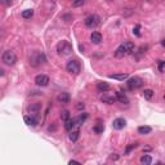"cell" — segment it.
Instances as JSON below:
<instances>
[{"mask_svg":"<svg viewBox=\"0 0 165 165\" xmlns=\"http://www.w3.org/2000/svg\"><path fill=\"white\" fill-rule=\"evenodd\" d=\"M1 61L6 66H13V64H16V62H17V56H16L14 52L5 50L1 56Z\"/></svg>","mask_w":165,"mask_h":165,"instance_id":"2","label":"cell"},{"mask_svg":"<svg viewBox=\"0 0 165 165\" xmlns=\"http://www.w3.org/2000/svg\"><path fill=\"white\" fill-rule=\"evenodd\" d=\"M143 97H144V99L150 101V99L154 97V90H152V89H144V92H143Z\"/></svg>","mask_w":165,"mask_h":165,"instance_id":"25","label":"cell"},{"mask_svg":"<svg viewBox=\"0 0 165 165\" xmlns=\"http://www.w3.org/2000/svg\"><path fill=\"white\" fill-rule=\"evenodd\" d=\"M97 88H98L99 92H107L110 89V84L106 81H99V83H97Z\"/></svg>","mask_w":165,"mask_h":165,"instance_id":"18","label":"cell"},{"mask_svg":"<svg viewBox=\"0 0 165 165\" xmlns=\"http://www.w3.org/2000/svg\"><path fill=\"white\" fill-rule=\"evenodd\" d=\"M61 119H62V121H66L70 119V111H67V110H63L62 112H61Z\"/></svg>","mask_w":165,"mask_h":165,"instance_id":"27","label":"cell"},{"mask_svg":"<svg viewBox=\"0 0 165 165\" xmlns=\"http://www.w3.org/2000/svg\"><path fill=\"white\" fill-rule=\"evenodd\" d=\"M151 132H152V129H151V127H147V125H143V127H140L138 128V133L140 134H150Z\"/></svg>","mask_w":165,"mask_h":165,"instance_id":"22","label":"cell"},{"mask_svg":"<svg viewBox=\"0 0 165 165\" xmlns=\"http://www.w3.org/2000/svg\"><path fill=\"white\" fill-rule=\"evenodd\" d=\"M116 97H118V101H119V102L124 103V105H128V103H129L128 97L125 96L123 92H118V93H116Z\"/></svg>","mask_w":165,"mask_h":165,"instance_id":"19","label":"cell"},{"mask_svg":"<svg viewBox=\"0 0 165 165\" xmlns=\"http://www.w3.org/2000/svg\"><path fill=\"white\" fill-rule=\"evenodd\" d=\"M75 125H77V124H76V119H69V120L64 121V129H66L67 132H71V130H72Z\"/></svg>","mask_w":165,"mask_h":165,"instance_id":"14","label":"cell"},{"mask_svg":"<svg viewBox=\"0 0 165 165\" xmlns=\"http://www.w3.org/2000/svg\"><path fill=\"white\" fill-rule=\"evenodd\" d=\"M45 61H47V58H45V54L43 53V52H35V53L30 57V64L34 67L39 66L40 63H44Z\"/></svg>","mask_w":165,"mask_h":165,"instance_id":"3","label":"cell"},{"mask_svg":"<svg viewBox=\"0 0 165 165\" xmlns=\"http://www.w3.org/2000/svg\"><path fill=\"white\" fill-rule=\"evenodd\" d=\"M164 102H165V96H164Z\"/></svg>","mask_w":165,"mask_h":165,"instance_id":"36","label":"cell"},{"mask_svg":"<svg viewBox=\"0 0 165 165\" xmlns=\"http://www.w3.org/2000/svg\"><path fill=\"white\" fill-rule=\"evenodd\" d=\"M133 34L137 35V36H140V25H137L135 27L133 28Z\"/></svg>","mask_w":165,"mask_h":165,"instance_id":"30","label":"cell"},{"mask_svg":"<svg viewBox=\"0 0 165 165\" xmlns=\"http://www.w3.org/2000/svg\"><path fill=\"white\" fill-rule=\"evenodd\" d=\"M23 120H25V123L28 125V127H36L38 125V119L35 118V115H32V116L26 115L23 118Z\"/></svg>","mask_w":165,"mask_h":165,"instance_id":"11","label":"cell"},{"mask_svg":"<svg viewBox=\"0 0 165 165\" xmlns=\"http://www.w3.org/2000/svg\"><path fill=\"white\" fill-rule=\"evenodd\" d=\"M90 40H92V43L93 44H101V41H102V35L99 34V32H92V35H90Z\"/></svg>","mask_w":165,"mask_h":165,"instance_id":"13","label":"cell"},{"mask_svg":"<svg viewBox=\"0 0 165 165\" xmlns=\"http://www.w3.org/2000/svg\"><path fill=\"white\" fill-rule=\"evenodd\" d=\"M76 107H77V110H83V108H84V103H81V102H80V103H77V106H76Z\"/></svg>","mask_w":165,"mask_h":165,"instance_id":"32","label":"cell"},{"mask_svg":"<svg viewBox=\"0 0 165 165\" xmlns=\"http://www.w3.org/2000/svg\"><path fill=\"white\" fill-rule=\"evenodd\" d=\"M127 84H128V88L130 90H135V89H140L141 86L143 85V80L138 76H134V77H132V79H129Z\"/></svg>","mask_w":165,"mask_h":165,"instance_id":"6","label":"cell"},{"mask_svg":"<svg viewBox=\"0 0 165 165\" xmlns=\"http://www.w3.org/2000/svg\"><path fill=\"white\" fill-rule=\"evenodd\" d=\"M69 137H70V141H71V142H76L77 140H79V137H80V132H79V130L71 132Z\"/></svg>","mask_w":165,"mask_h":165,"instance_id":"24","label":"cell"},{"mask_svg":"<svg viewBox=\"0 0 165 165\" xmlns=\"http://www.w3.org/2000/svg\"><path fill=\"white\" fill-rule=\"evenodd\" d=\"M32 16H34V11L32 9H26V11L22 12V17L25 19H30Z\"/></svg>","mask_w":165,"mask_h":165,"instance_id":"26","label":"cell"},{"mask_svg":"<svg viewBox=\"0 0 165 165\" xmlns=\"http://www.w3.org/2000/svg\"><path fill=\"white\" fill-rule=\"evenodd\" d=\"M161 45H163V47H165V39H164L163 41H161Z\"/></svg>","mask_w":165,"mask_h":165,"instance_id":"35","label":"cell"},{"mask_svg":"<svg viewBox=\"0 0 165 165\" xmlns=\"http://www.w3.org/2000/svg\"><path fill=\"white\" fill-rule=\"evenodd\" d=\"M164 67H165V62L164 61H159V70L164 71Z\"/></svg>","mask_w":165,"mask_h":165,"instance_id":"31","label":"cell"},{"mask_svg":"<svg viewBox=\"0 0 165 165\" xmlns=\"http://www.w3.org/2000/svg\"><path fill=\"white\" fill-rule=\"evenodd\" d=\"M66 70L67 72H70L71 75H79L80 72V63L76 59H71L66 64Z\"/></svg>","mask_w":165,"mask_h":165,"instance_id":"4","label":"cell"},{"mask_svg":"<svg viewBox=\"0 0 165 165\" xmlns=\"http://www.w3.org/2000/svg\"><path fill=\"white\" fill-rule=\"evenodd\" d=\"M40 110H41V105L40 103H31L30 106L27 107V111L30 112L31 115H38L39 112H40Z\"/></svg>","mask_w":165,"mask_h":165,"instance_id":"10","label":"cell"},{"mask_svg":"<svg viewBox=\"0 0 165 165\" xmlns=\"http://www.w3.org/2000/svg\"><path fill=\"white\" fill-rule=\"evenodd\" d=\"M110 79H115V80H119V81H124V80L129 79V75L128 74H114V75H110L108 76Z\"/></svg>","mask_w":165,"mask_h":165,"instance_id":"16","label":"cell"},{"mask_svg":"<svg viewBox=\"0 0 165 165\" xmlns=\"http://www.w3.org/2000/svg\"><path fill=\"white\" fill-rule=\"evenodd\" d=\"M35 83L38 86H47L49 84V77L47 75H38L35 77Z\"/></svg>","mask_w":165,"mask_h":165,"instance_id":"7","label":"cell"},{"mask_svg":"<svg viewBox=\"0 0 165 165\" xmlns=\"http://www.w3.org/2000/svg\"><path fill=\"white\" fill-rule=\"evenodd\" d=\"M84 4V0H75V1L72 3V6H80V5H83Z\"/></svg>","mask_w":165,"mask_h":165,"instance_id":"29","label":"cell"},{"mask_svg":"<svg viewBox=\"0 0 165 165\" xmlns=\"http://www.w3.org/2000/svg\"><path fill=\"white\" fill-rule=\"evenodd\" d=\"M3 3L5 5H12V0H3Z\"/></svg>","mask_w":165,"mask_h":165,"instance_id":"33","label":"cell"},{"mask_svg":"<svg viewBox=\"0 0 165 165\" xmlns=\"http://www.w3.org/2000/svg\"><path fill=\"white\" fill-rule=\"evenodd\" d=\"M137 146H138V143H137V142H135V143H132V144H129V146H128L127 148H125V154H129V152H130L132 150H134V148L137 147Z\"/></svg>","mask_w":165,"mask_h":165,"instance_id":"28","label":"cell"},{"mask_svg":"<svg viewBox=\"0 0 165 165\" xmlns=\"http://www.w3.org/2000/svg\"><path fill=\"white\" fill-rule=\"evenodd\" d=\"M140 161H141L142 164H146V165H148V164L152 163V157H151L150 155H142L141 159H140Z\"/></svg>","mask_w":165,"mask_h":165,"instance_id":"23","label":"cell"},{"mask_svg":"<svg viewBox=\"0 0 165 165\" xmlns=\"http://www.w3.org/2000/svg\"><path fill=\"white\" fill-rule=\"evenodd\" d=\"M118 159H119L118 154H112V156H111V160H118Z\"/></svg>","mask_w":165,"mask_h":165,"instance_id":"34","label":"cell"},{"mask_svg":"<svg viewBox=\"0 0 165 165\" xmlns=\"http://www.w3.org/2000/svg\"><path fill=\"white\" fill-rule=\"evenodd\" d=\"M123 45H124V48L127 49L128 54H130V53H133V52H134V44L132 43V41H124Z\"/></svg>","mask_w":165,"mask_h":165,"instance_id":"20","label":"cell"},{"mask_svg":"<svg viewBox=\"0 0 165 165\" xmlns=\"http://www.w3.org/2000/svg\"><path fill=\"white\" fill-rule=\"evenodd\" d=\"M86 119H88V114H86V112H83V114H80L76 118V124L77 125H83L84 121H85Z\"/></svg>","mask_w":165,"mask_h":165,"instance_id":"21","label":"cell"},{"mask_svg":"<svg viewBox=\"0 0 165 165\" xmlns=\"http://www.w3.org/2000/svg\"><path fill=\"white\" fill-rule=\"evenodd\" d=\"M71 52H72V45H71L70 41L62 40L57 44V53L61 54V56H69Z\"/></svg>","mask_w":165,"mask_h":165,"instance_id":"1","label":"cell"},{"mask_svg":"<svg viewBox=\"0 0 165 165\" xmlns=\"http://www.w3.org/2000/svg\"><path fill=\"white\" fill-rule=\"evenodd\" d=\"M58 102L61 103H69L70 102V94L67 92H63V93H59V96L57 97Z\"/></svg>","mask_w":165,"mask_h":165,"instance_id":"17","label":"cell"},{"mask_svg":"<svg viewBox=\"0 0 165 165\" xmlns=\"http://www.w3.org/2000/svg\"><path fill=\"white\" fill-rule=\"evenodd\" d=\"M125 125H127V121H125V119H123V118H118L112 121V128L116 129V130H120V129H123Z\"/></svg>","mask_w":165,"mask_h":165,"instance_id":"8","label":"cell"},{"mask_svg":"<svg viewBox=\"0 0 165 165\" xmlns=\"http://www.w3.org/2000/svg\"><path fill=\"white\" fill-rule=\"evenodd\" d=\"M99 22H101V18L97 14H90L85 18V26L89 28H96L99 25Z\"/></svg>","mask_w":165,"mask_h":165,"instance_id":"5","label":"cell"},{"mask_svg":"<svg viewBox=\"0 0 165 165\" xmlns=\"http://www.w3.org/2000/svg\"><path fill=\"white\" fill-rule=\"evenodd\" d=\"M118 101V97L116 96H110V94H102L101 96V102L107 103V105H112Z\"/></svg>","mask_w":165,"mask_h":165,"instance_id":"9","label":"cell"},{"mask_svg":"<svg viewBox=\"0 0 165 165\" xmlns=\"http://www.w3.org/2000/svg\"><path fill=\"white\" fill-rule=\"evenodd\" d=\"M127 54H128V53H127V49L124 48V45H123V44L118 48V49L115 50V57H116V58H123V57L127 56Z\"/></svg>","mask_w":165,"mask_h":165,"instance_id":"15","label":"cell"},{"mask_svg":"<svg viewBox=\"0 0 165 165\" xmlns=\"http://www.w3.org/2000/svg\"><path fill=\"white\" fill-rule=\"evenodd\" d=\"M93 130H94V133H97V134L103 133V130H105V125H103V121L101 120V119H98V120H97V124L94 125Z\"/></svg>","mask_w":165,"mask_h":165,"instance_id":"12","label":"cell"}]
</instances>
